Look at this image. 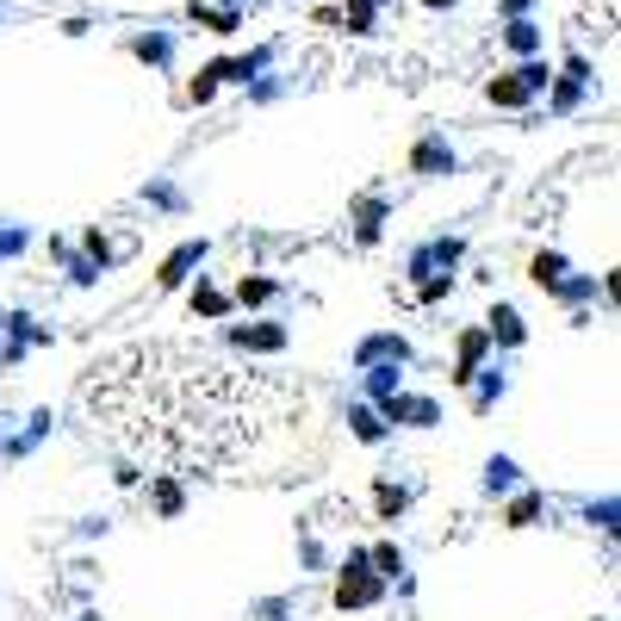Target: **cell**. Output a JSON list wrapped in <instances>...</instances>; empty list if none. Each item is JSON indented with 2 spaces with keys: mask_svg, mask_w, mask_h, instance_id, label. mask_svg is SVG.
<instances>
[{
  "mask_svg": "<svg viewBox=\"0 0 621 621\" xmlns=\"http://www.w3.org/2000/svg\"><path fill=\"white\" fill-rule=\"evenodd\" d=\"M81 405L131 460L162 472H236L298 435L310 391L292 373L243 367L194 342H137L106 354Z\"/></svg>",
  "mask_w": 621,
  "mask_h": 621,
  "instance_id": "cell-1",
  "label": "cell"
}]
</instances>
